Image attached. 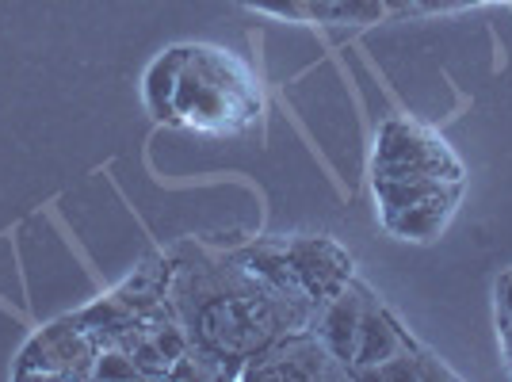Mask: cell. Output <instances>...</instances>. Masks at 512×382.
<instances>
[{
  "label": "cell",
  "instance_id": "cell-1",
  "mask_svg": "<svg viewBox=\"0 0 512 382\" xmlns=\"http://www.w3.org/2000/svg\"><path fill=\"white\" fill-rule=\"evenodd\" d=\"M172 302L195 337L218 360H249L283 333H302L314 302L276 295L237 260L214 268H180Z\"/></svg>",
  "mask_w": 512,
  "mask_h": 382
},
{
  "label": "cell",
  "instance_id": "cell-2",
  "mask_svg": "<svg viewBox=\"0 0 512 382\" xmlns=\"http://www.w3.org/2000/svg\"><path fill=\"white\" fill-rule=\"evenodd\" d=\"M375 176H440L459 180V165L440 142H432L425 130L409 123H386L375 149Z\"/></svg>",
  "mask_w": 512,
  "mask_h": 382
},
{
  "label": "cell",
  "instance_id": "cell-3",
  "mask_svg": "<svg viewBox=\"0 0 512 382\" xmlns=\"http://www.w3.org/2000/svg\"><path fill=\"white\" fill-rule=\"evenodd\" d=\"M96 352H100V344L92 340V333H88L81 321L77 318L58 321V325L46 329L43 337H35L27 344L16 375H46V379H54V375H65V379L77 375V379H85V375H92Z\"/></svg>",
  "mask_w": 512,
  "mask_h": 382
},
{
  "label": "cell",
  "instance_id": "cell-4",
  "mask_svg": "<svg viewBox=\"0 0 512 382\" xmlns=\"http://www.w3.org/2000/svg\"><path fill=\"white\" fill-rule=\"evenodd\" d=\"M344 367L321 340L306 333H287V340H272L256 356L245 360V379H337Z\"/></svg>",
  "mask_w": 512,
  "mask_h": 382
},
{
  "label": "cell",
  "instance_id": "cell-5",
  "mask_svg": "<svg viewBox=\"0 0 512 382\" xmlns=\"http://www.w3.org/2000/svg\"><path fill=\"white\" fill-rule=\"evenodd\" d=\"M287 256L306 283V291L314 295V302H329L348 283V272H352L341 249L329 241H295V245H287Z\"/></svg>",
  "mask_w": 512,
  "mask_h": 382
},
{
  "label": "cell",
  "instance_id": "cell-6",
  "mask_svg": "<svg viewBox=\"0 0 512 382\" xmlns=\"http://www.w3.org/2000/svg\"><path fill=\"white\" fill-rule=\"evenodd\" d=\"M363 298L367 291L356 283H344L337 295L329 298L325 314L318 321L321 344L337 356V360L352 371V356H356V337H360V318H363Z\"/></svg>",
  "mask_w": 512,
  "mask_h": 382
},
{
  "label": "cell",
  "instance_id": "cell-7",
  "mask_svg": "<svg viewBox=\"0 0 512 382\" xmlns=\"http://www.w3.org/2000/svg\"><path fill=\"white\" fill-rule=\"evenodd\" d=\"M402 344H406V340L398 333V325L390 321V314H386L371 295L363 298V318H360V337H356V356H352V371L363 375V371L379 367V363L390 360Z\"/></svg>",
  "mask_w": 512,
  "mask_h": 382
},
{
  "label": "cell",
  "instance_id": "cell-8",
  "mask_svg": "<svg viewBox=\"0 0 512 382\" xmlns=\"http://www.w3.org/2000/svg\"><path fill=\"white\" fill-rule=\"evenodd\" d=\"M455 191H444V195H432L425 203H413L406 211H394L386 214V226L394 230L398 237H413V241H428V237L440 234V226L448 222L451 207H455Z\"/></svg>",
  "mask_w": 512,
  "mask_h": 382
},
{
  "label": "cell",
  "instance_id": "cell-9",
  "mask_svg": "<svg viewBox=\"0 0 512 382\" xmlns=\"http://www.w3.org/2000/svg\"><path fill=\"white\" fill-rule=\"evenodd\" d=\"M375 188H379V199H383V214L406 211L413 203H425L432 195H444V191H455L459 184L455 180H440V176H375Z\"/></svg>",
  "mask_w": 512,
  "mask_h": 382
},
{
  "label": "cell",
  "instance_id": "cell-10",
  "mask_svg": "<svg viewBox=\"0 0 512 382\" xmlns=\"http://www.w3.org/2000/svg\"><path fill=\"white\" fill-rule=\"evenodd\" d=\"M188 65V50H169L165 58H157L146 77V104L153 107V115H176V85H180V73Z\"/></svg>",
  "mask_w": 512,
  "mask_h": 382
},
{
  "label": "cell",
  "instance_id": "cell-11",
  "mask_svg": "<svg viewBox=\"0 0 512 382\" xmlns=\"http://www.w3.org/2000/svg\"><path fill=\"white\" fill-rule=\"evenodd\" d=\"M436 375H444V371L432 367L425 356H417L409 344H402L386 363L371 367V371H363V379H436Z\"/></svg>",
  "mask_w": 512,
  "mask_h": 382
},
{
  "label": "cell",
  "instance_id": "cell-12",
  "mask_svg": "<svg viewBox=\"0 0 512 382\" xmlns=\"http://www.w3.org/2000/svg\"><path fill=\"white\" fill-rule=\"evenodd\" d=\"M256 12H268V16H283V20H318L325 23V4L329 0H241Z\"/></svg>",
  "mask_w": 512,
  "mask_h": 382
},
{
  "label": "cell",
  "instance_id": "cell-13",
  "mask_svg": "<svg viewBox=\"0 0 512 382\" xmlns=\"http://www.w3.org/2000/svg\"><path fill=\"white\" fill-rule=\"evenodd\" d=\"M92 375H96V379H142L134 356H130L127 348H119V344H107V348L96 352Z\"/></svg>",
  "mask_w": 512,
  "mask_h": 382
},
{
  "label": "cell",
  "instance_id": "cell-14",
  "mask_svg": "<svg viewBox=\"0 0 512 382\" xmlns=\"http://www.w3.org/2000/svg\"><path fill=\"white\" fill-rule=\"evenodd\" d=\"M383 12V0H329L325 23H375Z\"/></svg>",
  "mask_w": 512,
  "mask_h": 382
},
{
  "label": "cell",
  "instance_id": "cell-15",
  "mask_svg": "<svg viewBox=\"0 0 512 382\" xmlns=\"http://www.w3.org/2000/svg\"><path fill=\"white\" fill-rule=\"evenodd\" d=\"M455 0H413V8H421V12H440V8H451Z\"/></svg>",
  "mask_w": 512,
  "mask_h": 382
},
{
  "label": "cell",
  "instance_id": "cell-16",
  "mask_svg": "<svg viewBox=\"0 0 512 382\" xmlns=\"http://www.w3.org/2000/svg\"><path fill=\"white\" fill-rule=\"evenodd\" d=\"M383 8L398 16V12H409V8H413V0H383Z\"/></svg>",
  "mask_w": 512,
  "mask_h": 382
},
{
  "label": "cell",
  "instance_id": "cell-17",
  "mask_svg": "<svg viewBox=\"0 0 512 382\" xmlns=\"http://www.w3.org/2000/svg\"><path fill=\"white\" fill-rule=\"evenodd\" d=\"M505 352H509V360H512V318L505 321Z\"/></svg>",
  "mask_w": 512,
  "mask_h": 382
},
{
  "label": "cell",
  "instance_id": "cell-18",
  "mask_svg": "<svg viewBox=\"0 0 512 382\" xmlns=\"http://www.w3.org/2000/svg\"><path fill=\"white\" fill-rule=\"evenodd\" d=\"M455 4H467V0H455Z\"/></svg>",
  "mask_w": 512,
  "mask_h": 382
}]
</instances>
